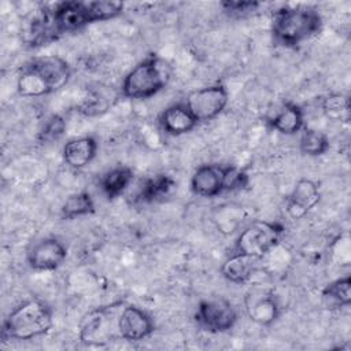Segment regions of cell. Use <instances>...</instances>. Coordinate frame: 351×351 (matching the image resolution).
<instances>
[{"mask_svg":"<svg viewBox=\"0 0 351 351\" xmlns=\"http://www.w3.org/2000/svg\"><path fill=\"white\" fill-rule=\"evenodd\" d=\"M123 11L122 1L95 0L59 1L44 8L33 19L30 27V44L33 47L51 43L66 33L77 32L90 23L110 21Z\"/></svg>","mask_w":351,"mask_h":351,"instance_id":"cell-1","label":"cell"},{"mask_svg":"<svg viewBox=\"0 0 351 351\" xmlns=\"http://www.w3.org/2000/svg\"><path fill=\"white\" fill-rule=\"evenodd\" d=\"M71 77L69 62L56 55L37 56L26 62L16 77V92L23 97H41L60 90Z\"/></svg>","mask_w":351,"mask_h":351,"instance_id":"cell-2","label":"cell"},{"mask_svg":"<svg viewBox=\"0 0 351 351\" xmlns=\"http://www.w3.org/2000/svg\"><path fill=\"white\" fill-rule=\"evenodd\" d=\"M322 16L310 5H284L271 15V34L277 44L293 48L317 36Z\"/></svg>","mask_w":351,"mask_h":351,"instance_id":"cell-3","label":"cell"},{"mask_svg":"<svg viewBox=\"0 0 351 351\" xmlns=\"http://www.w3.org/2000/svg\"><path fill=\"white\" fill-rule=\"evenodd\" d=\"M53 325L52 308L40 299H26L11 310L1 325L3 340H32L44 336Z\"/></svg>","mask_w":351,"mask_h":351,"instance_id":"cell-4","label":"cell"},{"mask_svg":"<svg viewBox=\"0 0 351 351\" xmlns=\"http://www.w3.org/2000/svg\"><path fill=\"white\" fill-rule=\"evenodd\" d=\"M169 80L167 63L156 53H149L123 77L121 92L128 99H149L165 89Z\"/></svg>","mask_w":351,"mask_h":351,"instance_id":"cell-5","label":"cell"},{"mask_svg":"<svg viewBox=\"0 0 351 351\" xmlns=\"http://www.w3.org/2000/svg\"><path fill=\"white\" fill-rule=\"evenodd\" d=\"M248 176L233 165H200L191 177V191L200 197H215L223 192L245 188Z\"/></svg>","mask_w":351,"mask_h":351,"instance_id":"cell-6","label":"cell"},{"mask_svg":"<svg viewBox=\"0 0 351 351\" xmlns=\"http://www.w3.org/2000/svg\"><path fill=\"white\" fill-rule=\"evenodd\" d=\"M123 306V302H114L88 311L80 322L81 343L100 347L121 340L119 315Z\"/></svg>","mask_w":351,"mask_h":351,"instance_id":"cell-7","label":"cell"},{"mask_svg":"<svg viewBox=\"0 0 351 351\" xmlns=\"http://www.w3.org/2000/svg\"><path fill=\"white\" fill-rule=\"evenodd\" d=\"M285 228L276 221H252L240 230L233 252L263 259L278 243Z\"/></svg>","mask_w":351,"mask_h":351,"instance_id":"cell-8","label":"cell"},{"mask_svg":"<svg viewBox=\"0 0 351 351\" xmlns=\"http://www.w3.org/2000/svg\"><path fill=\"white\" fill-rule=\"evenodd\" d=\"M228 101L229 92L222 84H214L195 89L188 93L184 100L199 123L217 118L225 110Z\"/></svg>","mask_w":351,"mask_h":351,"instance_id":"cell-9","label":"cell"},{"mask_svg":"<svg viewBox=\"0 0 351 351\" xmlns=\"http://www.w3.org/2000/svg\"><path fill=\"white\" fill-rule=\"evenodd\" d=\"M196 324L210 333L229 332L237 322V311L233 304L223 299L202 300L195 311Z\"/></svg>","mask_w":351,"mask_h":351,"instance_id":"cell-10","label":"cell"},{"mask_svg":"<svg viewBox=\"0 0 351 351\" xmlns=\"http://www.w3.org/2000/svg\"><path fill=\"white\" fill-rule=\"evenodd\" d=\"M243 303L247 317L259 326H270L281 314L277 296L273 289L266 287H251L245 292Z\"/></svg>","mask_w":351,"mask_h":351,"instance_id":"cell-11","label":"cell"},{"mask_svg":"<svg viewBox=\"0 0 351 351\" xmlns=\"http://www.w3.org/2000/svg\"><path fill=\"white\" fill-rule=\"evenodd\" d=\"M67 256L66 245L56 237H44L36 241L27 251V265L36 271L56 270Z\"/></svg>","mask_w":351,"mask_h":351,"instance_id":"cell-12","label":"cell"},{"mask_svg":"<svg viewBox=\"0 0 351 351\" xmlns=\"http://www.w3.org/2000/svg\"><path fill=\"white\" fill-rule=\"evenodd\" d=\"M319 184L310 178H300L287 196L285 211L289 218L298 221L306 217L319 203Z\"/></svg>","mask_w":351,"mask_h":351,"instance_id":"cell-13","label":"cell"},{"mask_svg":"<svg viewBox=\"0 0 351 351\" xmlns=\"http://www.w3.org/2000/svg\"><path fill=\"white\" fill-rule=\"evenodd\" d=\"M155 332L152 317L143 308L125 304L119 315L121 339L128 341H140L149 337Z\"/></svg>","mask_w":351,"mask_h":351,"instance_id":"cell-14","label":"cell"},{"mask_svg":"<svg viewBox=\"0 0 351 351\" xmlns=\"http://www.w3.org/2000/svg\"><path fill=\"white\" fill-rule=\"evenodd\" d=\"M162 130L170 136H182L192 132L197 125V119L184 101L167 106L159 115Z\"/></svg>","mask_w":351,"mask_h":351,"instance_id":"cell-15","label":"cell"},{"mask_svg":"<svg viewBox=\"0 0 351 351\" xmlns=\"http://www.w3.org/2000/svg\"><path fill=\"white\" fill-rule=\"evenodd\" d=\"M99 144L92 136H81L69 140L62 149L64 163L71 169H82L88 166L97 154Z\"/></svg>","mask_w":351,"mask_h":351,"instance_id":"cell-16","label":"cell"},{"mask_svg":"<svg viewBox=\"0 0 351 351\" xmlns=\"http://www.w3.org/2000/svg\"><path fill=\"white\" fill-rule=\"evenodd\" d=\"M267 125L281 134L292 136L300 133V130L304 128V111L299 104L285 101L280 106L274 115L267 119Z\"/></svg>","mask_w":351,"mask_h":351,"instance_id":"cell-17","label":"cell"},{"mask_svg":"<svg viewBox=\"0 0 351 351\" xmlns=\"http://www.w3.org/2000/svg\"><path fill=\"white\" fill-rule=\"evenodd\" d=\"M262 259L233 252L221 266V274L233 284H245L259 269Z\"/></svg>","mask_w":351,"mask_h":351,"instance_id":"cell-18","label":"cell"},{"mask_svg":"<svg viewBox=\"0 0 351 351\" xmlns=\"http://www.w3.org/2000/svg\"><path fill=\"white\" fill-rule=\"evenodd\" d=\"M247 210L237 203H223L211 210L210 218L214 226L223 236L233 234L245 222Z\"/></svg>","mask_w":351,"mask_h":351,"instance_id":"cell-19","label":"cell"},{"mask_svg":"<svg viewBox=\"0 0 351 351\" xmlns=\"http://www.w3.org/2000/svg\"><path fill=\"white\" fill-rule=\"evenodd\" d=\"M133 170L129 166H115L106 171L100 178V189L107 199L119 197L133 181Z\"/></svg>","mask_w":351,"mask_h":351,"instance_id":"cell-20","label":"cell"},{"mask_svg":"<svg viewBox=\"0 0 351 351\" xmlns=\"http://www.w3.org/2000/svg\"><path fill=\"white\" fill-rule=\"evenodd\" d=\"M96 211L95 200L86 191L71 193L60 207V217L63 219H74L90 215Z\"/></svg>","mask_w":351,"mask_h":351,"instance_id":"cell-21","label":"cell"},{"mask_svg":"<svg viewBox=\"0 0 351 351\" xmlns=\"http://www.w3.org/2000/svg\"><path fill=\"white\" fill-rule=\"evenodd\" d=\"M173 186H174L173 178L166 174H158V176L145 178L140 185V189L136 195V200L140 203H151L154 200H158L159 197L166 196Z\"/></svg>","mask_w":351,"mask_h":351,"instance_id":"cell-22","label":"cell"},{"mask_svg":"<svg viewBox=\"0 0 351 351\" xmlns=\"http://www.w3.org/2000/svg\"><path fill=\"white\" fill-rule=\"evenodd\" d=\"M330 148L329 137L317 129L304 126L300 130L299 149L307 156H321L325 155Z\"/></svg>","mask_w":351,"mask_h":351,"instance_id":"cell-23","label":"cell"},{"mask_svg":"<svg viewBox=\"0 0 351 351\" xmlns=\"http://www.w3.org/2000/svg\"><path fill=\"white\" fill-rule=\"evenodd\" d=\"M324 115L333 122L350 121V99L343 93H329L321 101Z\"/></svg>","mask_w":351,"mask_h":351,"instance_id":"cell-24","label":"cell"},{"mask_svg":"<svg viewBox=\"0 0 351 351\" xmlns=\"http://www.w3.org/2000/svg\"><path fill=\"white\" fill-rule=\"evenodd\" d=\"M322 296L339 307H348L351 304V277L344 276L330 281L322 289Z\"/></svg>","mask_w":351,"mask_h":351,"instance_id":"cell-25","label":"cell"},{"mask_svg":"<svg viewBox=\"0 0 351 351\" xmlns=\"http://www.w3.org/2000/svg\"><path fill=\"white\" fill-rule=\"evenodd\" d=\"M66 123L62 117L59 115H52L45 123L43 130L40 132V138L41 141H53L58 140L63 132H64Z\"/></svg>","mask_w":351,"mask_h":351,"instance_id":"cell-26","label":"cell"},{"mask_svg":"<svg viewBox=\"0 0 351 351\" xmlns=\"http://www.w3.org/2000/svg\"><path fill=\"white\" fill-rule=\"evenodd\" d=\"M261 5L259 1L254 0H225L221 1V7L230 15H245L254 12Z\"/></svg>","mask_w":351,"mask_h":351,"instance_id":"cell-27","label":"cell"}]
</instances>
